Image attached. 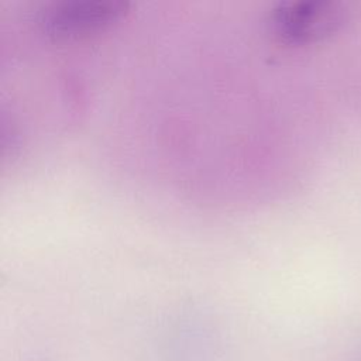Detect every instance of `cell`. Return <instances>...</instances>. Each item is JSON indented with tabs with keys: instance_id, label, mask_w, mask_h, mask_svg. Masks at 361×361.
Listing matches in <instances>:
<instances>
[{
	"instance_id": "cell-2",
	"label": "cell",
	"mask_w": 361,
	"mask_h": 361,
	"mask_svg": "<svg viewBox=\"0 0 361 361\" xmlns=\"http://www.w3.org/2000/svg\"><path fill=\"white\" fill-rule=\"evenodd\" d=\"M334 14L331 6L322 1L283 3L271 13V30L283 42H305L326 32Z\"/></svg>"
},
{
	"instance_id": "cell-1",
	"label": "cell",
	"mask_w": 361,
	"mask_h": 361,
	"mask_svg": "<svg viewBox=\"0 0 361 361\" xmlns=\"http://www.w3.org/2000/svg\"><path fill=\"white\" fill-rule=\"evenodd\" d=\"M128 13L126 1H68L51 6L41 17L44 32L58 39L94 34Z\"/></svg>"
}]
</instances>
